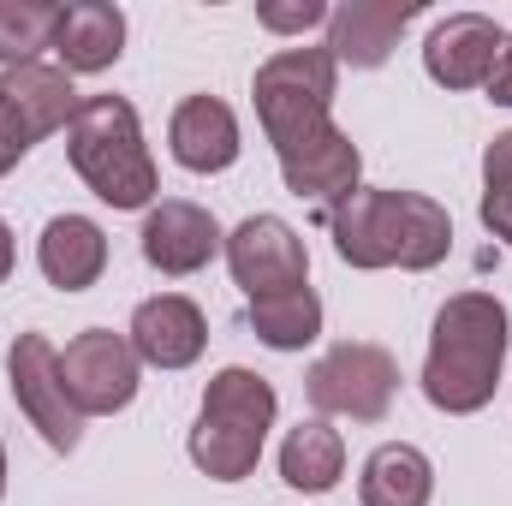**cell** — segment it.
I'll return each instance as SVG.
<instances>
[{
  "label": "cell",
  "mask_w": 512,
  "mask_h": 506,
  "mask_svg": "<svg viewBox=\"0 0 512 506\" xmlns=\"http://www.w3.org/2000/svg\"><path fill=\"white\" fill-rule=\"evenodd\" d=\"M512 316L495 292H453L435 310L423 352V399L447 417H477L507 370Z\"/></svg>",
  "instance_id": "6da1fadb"
},
{
  "label": "cell",
  "mask_w": 512,
  "mask_h": 506,
  "mask_svg": "<svg viewBox=\"0 0 512 506\" xmlns=\"http://www.w3.org/2000/svg\"><path fill=\"white\" fill-rule=\"evenodd\" d=\"M66 155H72V173L108 209H143V215L155 209L161 173L143 143V120L126 96H84L66 126Z\"/></svg>",
  "instance_id": "7a4b0ae2"
},
{
  "label": "cell",
  "mask_w": 512,
  "mask_h": 506,
  "mask_svg": "<svg viewBox=\"0 0 512 506\" xmlns=\"http://www.w3.org/2000/svg\"><path fill=\"white\" fill-rule=\"evenodd\" d=\"M274 417H280L274 381L245 370V364H227L203 387V405H197V423L185 435V453H191V465L209 483H245L256 471V459H262V441H268Z\"/></svg>",
  "instance_id": "3957f363"
},
{
  "label": "cell",
  "mask_w": 512,
  "mask_h": 506,
  "mask_svg": "<svg viewBox=\"0 0 512 506\" xmlns=\"http://www.w3.org/2000/svg\"><path fill=\"white\" fill-rule=\"evenodd\" d=\"M334 84H340V66L328 48H280L256 66L251 96L274 155H286L322 126H334Z\"/></svg>",
  "instance_id": "277c9868"
},
{
  "label": "cell",
  "mask_w": 512,
  "mask_h": 506,
  "mask_svg": "<svg viewBox=\"0 0 512 506\" xmlns=\"http://www.w3.org/2000/svg\"><path fill=\"white\" fill-rule=\"evenodd\" d=\"M304 393L316 405V417H352V423H382L393 393H399V364L387 346L370 340H340L328 346L310 370H304Z\"/></svg>",
  "instance_id": "5b68a950"
},
{
  "label": "cell",
  "mask_w": 512,
  "mask_h": 506,
  "mask_svg": "<svg viewBox=\"0 0 512 506\" xmlns=\"http://www.w3.org/2000/svg\"><path fill=\"white\" fill-rule=\"evenodd\" d=\"M6 387H12V405L24 411V423L54 447V453H72L84 441V417L78 405L66 399V381H60V352L48 334H18L12 352H6Z\"/></svg>",
  "instance_id": "8992f818"
},
{
  "label": "cell",
  "mask_w": 512,
  "mask_h": 506,
  "mask_svg": "<svg viewBox=\"0 0 512 506\" xmlns=\"http://www.w3.org/2000/svg\"><path fill=\"white\" fill-rule=\"evenodd\" d=\"M137 352H131L126 334L114 328H84L78 340H66L60 352V381H66V399L78 405V417H114L137 399Z\"/></svg>",
  "instance_id": "52a82bcc"
},
{
  "label": "cell",
  "mask_w": 512,
  "mask_h": 506,
  "mask_svg": "<svg viewBox=\"0 0 512 506\" xmlns=\"http://www.w3.org/2000/svg\"><path fill=\"white\" fill-rule=\"evenodd\" d=\"M227 268H233V286L245 298H274V292H292V286H310V251L298 239L292 221L280 215H245L233 233H227Z\"/></svg>",
  "instance_id": "ba28073f"
},
{
  "label": "cell",
  "mask_w": 512,
  "mask_h": 506,
  "mask_svg": "<svg viewBox=\"0 0 512 506\" xmlns=\"http://www.w3.org/2000/svg\"><path fill=\"white\" fill-rule=\"evenodd\" d=\"M143 262L155 268V274H173V280H185V274H203L221 245H227V233H221V221L203 209V203H185V197H161L149 215H143Z\"/></svg>",
  "instance_id": "9c48e42d"
},
{
  "label": "cell",
  "mask_w": 512,
  "mask_h": 506,
  "mask_svg": "<svg viewBox=\"0 0 512 506\" xmlns=\"http://www.w3.org/2000/svg\"><path fill=\"white\" fill-rule=\"evenodd\" d=\"M501 48H507V30L489 12H447L423 42V72L441 90H483L495 78Z\"/></svg>",
  "instance_id": "30bf717a"
},
{
  "label": "cell",
  "mask_w": 512,
  "mask_h": 506,
  "mask_svg": "<svg viewBox=\"0 0 512 506\" xmlns=\"http://www.w3.org/2000/svg\"><path fill=\"white\" fill-rule=\"evenodd\" d=\"M126 340L137 364H149V370H191L209 352V316L185 292H155L131 310Z\"/></svg>",
  "instance_id": "8fae6325"
},
{
  "label": "cell",
  "mask_w": 512,
  "mask_h": 506,
  "mask_svg": "<svg viewBox=\"0 0 512 506\" xmlns=\"http://www.w3.org/2000/svg\"><path fill=\"white\" fill-rule=\"evenodd\" d=\"M328 233L346 268H364V274L393 268L399 262V191L358 185L346 203L328 209Z\"/></svg>",
  "instance_id": "7c38bea8"
},
{
  "label": "cell",
  "mask_w": 512,
  "mask_h": 506,
  "mask_svg": "<svg viewBox=\"0 0 512 506\" xmlns=\"http://www.w3.org/2000/svg\"><path fill=\"white\" fill-rule=\"evenodd\" d=\"M417 18L411 0H340L328 6V54L334 66H352V72H376L393 60L405 24Z\"/></svg>",
  "instance_id": "4fadbf2b"
},
{
  "label": "cell",
  "mask_w": 512,
  "mask_h": 506,
  "mask_svg": "<svg viewBox=\"0 0 512 506\" xmlns=\"http://www.w3.org/2000/svg\"><path fill=\"white\" fill-rule=\"evenodd\" d=\"M358 173H364V155H358V143H352L340 126H322L316 137H304L298 149L280 155L286 191L304 197V203H322V209L346 203V197L358 191Z\"/></svg>",
  "instance_id": "5bb4252c"
},
{
  "label": "cell",
  "mask_w": 512,
  "mask_h": 506,
  "mask_svg": "<svg viewBox=\"0 0 512 506\" xmlns=\"http://www.w3.org/2000/svg\"><path fill=\"white\" fill-rule=\"evenodd\" d=\"M167 149L185 173H227L245 149L239 137V114L221 96H185L167 120Z\"/></svg>",
  "instance_id": "9a60e30c"
},
{
  "label": "cell",
  "mask_w": 512,
  "mask_h": 506,
  "mask_svg": "<svg viewBox=\"0 0 512 506\" xmlns=\"http://www.w3.org/2000/svg\"><path fill=\"white\" fill-rule=\"evenodd\" d=\"M54 54H60V72L72 78L108 72L126 54V12L114 0H66L54 24Z\"/></svg>",
  "instance_id": "2e32d148"
},
{
  "label": "cell",
  "mask_w": 512,
  "mask_h": 506,
  "mask_svg": "<svg viewBox=\"0 0 512 506\" xmlns=\"http://www.w3.org/2000/svg\"><path fill=\"white\" fill-rule=\"evenodd\" d=\"M36 268L60 292H90L108 274V233L90 215H54L36 239Z\"/></svg>",
  "instance_id": "e0dca14e"
},
{
  "label": "cell",
  "mask_w": 512,
  "mask_h": 506,
  "mask_svg": "<svg viewBox=\"0 0 512 506\" xmlns=\"http://www.w3.org/2000/svg\"><path fill=\"white\" fill-rule=\"evenodd\" d=\"M0 96H6V108L18 114V126L30 131V143H42V137H54V131L72 126V114H78V90H72V72H60V66H12V72H0Z\"/></svg>",
  "instance_id": "ac0fdd59"
},
{
  "label": "cell",
  "mask_w": 512,
  "mask_h": 506,
  "mask_svg": "<svg viewBox=\"0 0 512 506\" xmlns=\"http://www.w3.org/2000/svg\"><path fill=\"white\" fill-rule=\"evenodd\" d=\"M346 477V441L328 417H304L280 441V483L298 495H328Z\"/></svg>",
  "instance_id": "d6986e66"
},
{
  "label": "cell",
  "mask_w": 512,
  "mask_h": 506,
  "mask_svg": "<svg viewBox=\"0 0 512 506\" xmlns=\"http://www.w3.org/2000/svg\"><path fill=\"white\" fill-rule=\"evenodd\" d=\"M358 501L364 506H429L435 501V465H429V453L411 447V441H382L364 459Z\"/></svg>",
  "instance_id": "ffe728a7"
},
{
  "label": "cell",
  "mask_w": 512,
  "mask_h": 506,
  "mask_svg": "<svg viewBox=\"0 0 512 506\" xmlns=\"http://www.w3.org/2000/svg\"><path fill=\"white\" fill-rule=\"evenodd\" d=\"M245 328L268 352H304L322 340V298L310 286H292V292H274V298H251L245 304Z\"/></svg>",
  "instance_id": "44dd1931"
},
{
  "label": "cell",
  "mask_w": 512,
  "mask_h": 506,
  "mask_svg": "<svg viewBox=\"0 0 512 506\" xmlns=\"http://www.w3.org/2000/svg\"><path fill=\"white\" fill-rule=\"evenodd\" d=\"M447 251H453V215L423 191H399V262L393 268L429 274L447 262Z\"/></svg>",
  "instance_id": "7402d4cb"
},
{
  "label": "cell",
  "mask_w": 512,
  "mask_h": 506,
  "mask_svg": "<svg viewBox=\"0 0 512 506\" xmlns=\"http://www.w3.org/2000/svg\"><path fill=\"white\" fill-rule=\"evenodd\" d=\"M60 6L54 0H0V72L36 66L42 48H54Z\"/></svg>",
  "instance_id": "603a6c76"
},
{
  "label": "cell",
  "mask_w": 512,
  "mask_h": 506,
  "mask_svg": "<svg viewBox=\"0 0 512 506\" xmlns=\"http://www.w3.org/2000/svg\"><path fill=\"white\" fill-rule=\"evenodd\" d=\"M256 24L274 30V36H304L316 24H328V6L322 0H262L256 6Z\"/></svg>",
  "instance_id": "cb8c5ba5"
},
{
  "label": "cell",
  "mask_w": 512,
  "mask_h": 506,
  "mask_svg": "<svg viewBox=\"0 0 512 506\" xmlns=\"http://www.w3.org/2000/svg\"><path fill=\"white\" fill-rule=\"evenodd\" d=\"M30 149H36V143H30V131L18 126V114H12V108H6V96H0V179H6Z\"/></svg>",
  "instance_id": "d4e9b609"
},
{
  "label": "cell",
  "mask_w": 512,
  "mask_h": 506,
  "mask_svg": "<svg viewBox=\"0 0 512 506\" xmlns=\"http://www.w3.org/2000/svg\"><path fill=\"white\" fill-rule=\"evenodd\" d=\"M483 191H512V131L483 149Z\"/></svg>",
  "instance_id": "484cf974"
},
{
  "label": "cell",
  "mask_w": 512,
  "mask_h": 506,
  "mask_svg": "<svg viewBox=\"0 0 512 506\" xmlns=\"http://www.w3.org/2000/svg\"><path fill=\"white\" fill-rule=\"evenodd\" d=\"M477 215H483V227H489V233H495V239L512 251V191H483Z\"/></svg>",
  "instance_id": "4316f807"
},
{
  "label": "cell",
  "mask_w": 512,
  "mask_h": 506,
  "mask_svg": "<svg viewBox=\"0 0 512 506\" xmlns=\"http://www.w3.org/2000/svg\"><path fill=\"white\" fill-rule=\"evenodd\" d=\"M483 90H489L495 108H512V36H507V48H501V60H495V78Z\"/></svg>",
  "instance_id": "83f0119b"
},
{
  "label": "cell",
  "mask_w": 512,
  "mask_h": 506,
  "mask_svg": "<svg viewBox=\"0 0 512 506\" xmlns=\"http://www.w3.org/2000/svg\"><path fill=\"white\" fill-rule=\"evenodd\" d=\"M12 262H18V245H12V227L0 221V286H6V274H12Z\"/></svg>",
  "instance_id": "f1b7e54d"
},
{
  "label": "cell",
  "mask_w": 512,
  "mask_h": 506,
  "mask_svg": "<svg viewBox=\"0 0 512 506\" xmlns=\"http://www.w3.org/2000/svg\"><path fill=\"white\" fill-rule=\"evenodd\" d=\"M0 501H6V447H0Z\"/></svg>",
  "instance_id": "f546056e"
}]
</instances>
